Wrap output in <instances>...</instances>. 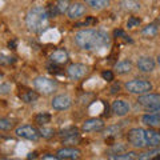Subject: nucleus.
<instances>
[{
    "label": "nucleus",
    "mask_w": 160,
    "mask_h": 160,
    "mask_svg": "<svg viewBox=\"0 0 160 160\" xmlns=\"http://www.w3.org/2000/svg\"><path fill=\"white\" fill-rule=\"evenodd\" d=\"M75 42L82 49L92 51L109 46V36L102 29H83L75 35Z\"/></svg>",
    "instance_id": "f257e3e1"
},
{
    "label": "nucleus",
    "mask_w": 160,
    "mask_h": 160,
    "mask_svg": "<svg viewBox=\"0 0 160 160\" xmlns=\"http://www.w3.org/2000/svg\"><path fill=\"white\" fill-rule=\"evenodd\" d=\"M27 27L35 33H42L48 27V13L43 7H33L28 11L26 18Z\"/></svg>",
    "instance_id": "f03ea898"
},
{
    "label": "nucleus",
    "mask_w": 160,
    "mask_h": 160,
    "mask_svg": "<svg viewBox=\"0 0 160 160\" xmlns=\"http://www.w3.org/2000/svg\"><path fill=\"white\" fill-rule=\"evenodd\" d=\"M126 89L128 92L135 93V95H146L149 93V91L152 89V84L148 82V80H129L126 83Z\"/></svg>",
    "instance_id": "7ed1b4c3"
},
{
    "label": "nucleus",
    "mask_w": 160,
    "mask_h": 160,
    "mask_svg": "<svg viewBox=\"0 0 160 160\" xmlns=\"http://www.w3.org/2000/svg\"><path fill=\"white\" fill-rule=\"evenodd\" d=\"M127 140L129 144H132L136 148L147 147V139H146V129L143 128H131L127 133Z\"/></svg>",
    "instance_id": "20e7f679"
},
{
    "label": "nucleus",
    "mask_w": 160,
    "mask_h": 160,
    "mask_svg": "<svg viewBox=\"0 0 160 160\" xmlns=\"http://www.w3.org/2000/svg\"><path fill=\"white\" fill-rule=\"evenodd\" d=\"M33 86L35 88L38 89L39 92H42L44 95H49L52 93L55 89H56V82L52 79H48V78H44V76H39L33 80Z\"/></svg>",
    "instance_id": "39448f33"
},
{
    "label": "nucleus",
    "mask_w": 160,
    "mask_h": 160,
    "mask_svg": "<svg viewBox=\"0 0 160 160\" xmlns=\"http://www.w3.org/2000/svg\"><path fill=\"white\" fill-rule=\"evenodd\" d=\"M67 73L72 80H80L88 73V67L82 63H73L68 67Z\"/></svg>",
    "instance_id": "423d86ee"
},
{
    "label": "nucleus",
    "mask_w": 160,
    "mask_h": 160,
    "mask_svg": "<svg viewBox=\"0 0 160 160\" xmlns=\"http://www.w3.org/2000/svg\"><path fill=\"white\" fill-rule=\"evenodd\" d=\"M15 133H16L19 138H23L27 140H38L40 138L39 131L32 126H20L16 128Z\"/></svg>",
    "instance_id": "0eeeda50"
},
{
    "label": "nucleus",
    "mask_w": 160,
    "mask_h": 160,
    "mask_svg": "<svg viewBox=\"0 0 160 160\" xmlns=\"http://www.w3.org/2000/svg\"><path fill=\"white\" fill-rule=\"evenodd\" d=\"M138 103L144 109L149 108V107H153V106H158V104H160V93H146V95H142V96H139Z\"/></svg>",
    "instance_id": "6e6552de"
},
{
    "label": "nucleus",
    "mask_w": 160,
    "mask_h": 160,
    "mask_svg": "<svg viewBox=\"0 0 160 160\" xmlns=\"http://www.w3.org/2000/svg\"><path fill=\"white\" fill-rule=\"evenodd\" d=\"M71 103L72 100L71 98L68 96V95H58V96H55L52 99V107L53 109H58V111H64V109H67L71 107Z\"/></svg>",
    "instance_id": "1a4fd4ad"
},
{
    "label": "nucleus",
    "mask_w": 160,
    "mask_h": 160,
    "mask_svg": "<svg viewBox=\"0 0 160 160\" xmlns=\"http://www.w3.org/2000/svg\"><path fill=\"white\" fill-rule=\"evenodd\" d=\"M103 128H104V122L98 118L86 120L82 126V129L84 132H96V131H102Z\"/></svg>",
    "instance_id": "9d476101"
},
{
    "label": "nucleus",
    "mask_w": 160,
    "mask_h": 160,
    "mask_svg": "<svg viewBox=\"0 0 160 160\" xmlns=\"http://www.w3.org/2000/svg\"><path fill=\"white\" fill-rule=\"evenodd\" d=\"M58 158L59 159H69V160H76L80 158L82 155V151L79 148H75V147H64V148H60L59 151L56 152Z\"/></svg>",
    "instance_id": "9b49d317"
},
{
    "label": "nucleus",
    "mask_w": 160,
    "mask_h": 160,
    "mask_svg": "<svg viewBox=\"0 0 160 160\" xmlns=\"http://www.w3.org/2000/svg\"><path fill=\"white\" fill-rule=\"evenodd\" d=\"M59 135L64 139V143H73V142H78L79 129L76 127H67L62 129Z\"/></svg>",
    "instance_id": "f8f14e48"
},
{
    "label": "nucleus",
    "mask_w": 160,
    "mask_h": 160,
    "mask_svg": "<svg viewBox=\"0 0 160 160\" xmlns=\"http://www.w3.org/2000/svg\"><path fill=\"white\" fill-rule=\"evenodd\" d=\"M155 66H156V63L151 56H142L138 60V68L142 72H152L155 69Z\"/></svg>",
    "instance_id": "ddd939ff"
},
{
    "label": "nucleus",
    "mask_w": 160,
    "mask_h": 160,
    "mask_svg": "<svg viewBox=\"0 0 160 160\" xmlns=\"http://www.w3.org/2000/svg\"><path fill=\"white\" fill-rule=\"evenodd\" d=\"M84 13H86V7H84V4H82V3L69 4L68 11H67V15H68L69 19H78L80 16H83Z\"/></svg>",
    "instance_id": "4468645a"
},
{
    "label": "nucleus",
    "mask_w": 160,
    "mask_h": 160,
    "mask_svg": "<svg viewBox=\"0 0 160 160\" xmlns=\"http://www.w3.org/2000/svg\"><path fill=\"white\" fill-rule=\"evenodd\" d=\"M112 112L118 116H124L129 112V104L126 102V100H115L112 103Z\"/></svg>",
    "instance_id": "2eb2a0df"
},
{
    "label": "nucleus",
    "mask_w": 160,
    "mask_h": 160,
    "mask_svg": "<svg viewBox=\"0 0 160 160\" xmlns=\"http://www.w3.org/2000/svg\"><path fill=\"white\" fill-rule=\"evenodd\" d=\"M49 59H51V62L55 64H64L68 62V53L66 49L59 48V49H55V51L49 55Z\"/></svg>",
    "instance_id": "dca6fc26"
},
{
    "label": "nucleus",
    "mask_w": 160,
    "mask_h": 160,
    "mask_svg": "<svg viewBox=\"0 0 160 160\" xmlns=\"http://www.w3.org/2000/svg\"><path fill=\"white\" fill-rule=\"evenodd\" d=\"M146 139H147V147L155 148L160 146V132H156L153 129H146Z\"/></svg>",
    "instance_id": "f3484780"
},
{
    "label": "nucleus",
    "mask_w": 160,
    "mask_h": 160,
    "mask_svg": "<svg viewBox=\"0 0 160 160\" xmlns=\"http://www.w3.org/2000/svg\"><path fill=\"white\" fill-rule=\"evenodd\" d=\"M142 122L149 127H159L160 126V113H147L142 118Z\"/></svg>",
    "instance_id": "a211bd4d"
},
{
    "label": "nucleus",
    "mask_w": 160,
    "mask_h": 160,
    "mask_svg": "<svg viewBox=\"0 0 160 160\" xmlns=\"http://www.w3.org/2000/svg\"><path fill=\"white\" fill-rule=\"evenodd\" d=\"M136 159H138V153L133 151L108 155V160H136Z\"/></svg>",
    "instance_id": "6ab92c4d"
},
{
    "label": "nucleus",
    "mask_w": 160,
    "mask_h": 160,
    "mask_svg": "<svg viewBox=\"0 0 160 160\" xmlns=\"http://www.w3.org/2000/svg\"><path fill=\"white\" fill-rule=\"evenodd\" d=\"M158 155H160V147L149 148L147 151H144L143 153H139L136 160H152L155 156H158Z\"/></svg>",
    "instance_id": "aec40b11"
},
{
    "label": "nucleus",
    "mask_w": 160,
    "mask_h": 160,
    "mask_svg": "<svg viewBox=\"0 0 160 160\" xmlns=\"http://www.w3.org/2000/svg\"><path fill=\"white\" fill-rule=\"evenodd\" d=\"M20 99L23 100V102H26V103H32L35 102V100H38V93L35 92V91H29V89H27V91H23V92H20Z\"/></svg>",
    "instance_id": "412c9836"
},
{
    "label": "nucleus",
    "mask_w": 160,
    "mask_h": 160,
    "mask_svg": "<svg viewBox=\"0 0 160 160\" xmlns=\"http://www.w3.org/2000/svg\"><path fill=\"white\" fill-rule=\"evenodd\" d=\"M115 69H116L118 73H128L132 69V63L128 62V60H124V62H120L115 66Z\"/></svg>",
    "instance_id": "4be33fe9"
},
{
    "label": "nucleus",
    "mask_w": 160,
    "mask_h": 160,
    "mask_svg": "<svg viewBox=\"0 0 160 160\" xmlns=\"http://www.w3.org/2000/svg\"><path fill=\"white\" fill-rule=\"evenodd\" d=\"M142 35L146 38H153L158 35V27L155 24H148L147 27H144L142 29Z\"/></svg>",
    "instance_id": "5701e85b"
},
{
    "label": "nucleus",
    "mask_w": 160,
    "mask_h": 160,
    "mask_svg": "<svg viewBox=\"0 0 160 160\" xmlns=\"http://www.w3.org/2000/svg\"><path fill=\"white\" fill-rule=\"evenodd\" d=\"M52 116L47 112H42V113H38L36 118H35V122H36L38 124H40V126H44V124H47L51 122Z\"/></svg>",
    "instance_id": "b1692460"
},
{
    "label": "nucleus",
    "mask_w": 160,
    "mask_h": 160,
    "mask_svg": "<svg viewBox=\"0 0 160 160\" xmlns=\"http://www.w3.org/2000/svg\"><path fill=\"white\" fill-rule=\"evenodd\" d=\"M88 6H91L93 9H102L104 7L109 6V2H106V0H88Z\"/></svg>",
    "instance_id": "393cba45"
},
{
    "label": "nucleus",
    "mask_w": 160,
    "mask_h": 160,
    "mask_svg": "<svg viewBox=\"0 0 160 160\" xmlns=\"http://www.w3.org/2000/svg\"><path fill=\"white\" fill-rule=\"evenodd\" d=\"M122 6L124 8L129 9V11H138L140 8V3H138V2H122Z\"/></svg>",
    "instance_id": "a878e982"
},
{
    "label": "nucleus",
    "mask_w": 160,
    "mask_h": 160,
    "mask_svg": "<svg viewBox=\"0 0 160 160\" xmlns=\"http://www.w3.org/2000/svg\"><path fill=\"white\" fill-rule=\"evenodd\" d=\"M13 124L8 119H0V131H9Z\"/></svg>",
    "instance_id": "bb28decb"
},
{
    "label": "nucleus",
    "mask_w": 160,
    "mask_h": 160,
    "mask_svg": "<svg viewBox=\"0 0 160 160\" xmlns=\"http://www.w3.org/2000/svg\"><path fill=\"white\" fill-rule=\"evenodd\" d=\"M39 133H40V136H43V138H46V139H49V138H52V136H53L55 131H53L52 128L43 127V128L40 129V131H39Z\"/></svg>",
    "instance_id": "cd10ccee"
},
{
    "label": "nucleus",
    "mask_w": 160,
    "mask_h": 160,
    "mask_svg": "<svg viewBox=\"0 0 160 160\" xmlns=\"http://www.w3.org/2000/svg\"><path fill=\"white\" fill-rule=\"evenodd\" d=\"M12 63H15V58L0 55V66H9V64H12Z\"/></svg>",
    "instance_id": "c85d7f7f"
},
{
    "label": "nucleus",
    "mask_w": 160,
    "mask_h": 160,
    "mask_svg": "<svg viewBox=\"0 0 160 160\" xmlns=\"http://www.w3.org/2000/svg\"><path fill=\"white\" fill-rule=\"evenodd\" d=\"M68 7H69V3L68 2H63V0H60V2L56 3V8H58L59 13H63V12L68 11Z\"/></svg>",
    "instance_id": "c756f323"
},
{
    "label": "nucleus",
    "mask_w": 160,
    "mask_h": 160,
    "mask_svg": "<svg viewBox=\"0 0 160 160\" xmlns=\"http://www.w3.org/2000/svg\"><path fill=\"white\" fill-rule=\"evenodd\" d=\"M139 24H140V19L135 18V16H131L128 19V22H127V27L128 28H135V27H139Z\"/></svg>",
    "instance_id": "7c9ffc66"
},
{
    "label": "nucleus",
    "mask_w": 160,
    "mask_h": 160,
    "mask_svg": "<svg viewBox=\"0 0 160 160\" xmlns=\"http://www.w3.org/2000/svg\"><path fill=\"white\" fill-rule=\"evenodd\" d=\"M46 9H47L48 18H55V16H56V15L59 13L56 6H49V7H48V8H46Z\"/></svg>",
    "instance_id": "2f4dec72"
},
{
    "label": "nucleus",
    "mask_w": 160,
    "mask_h": 160,
    "mask_svg": "<svg viewBox=\"0 0 160 160\" xmlns=\"http://www.w3.org/2000/svg\"><path fill=\"white\" fill-rule=\"evenodd\" d=\"M102 78L104 80H107V82H112L113 80V73L111 71H103L102 72Z\"/></svg>",
    "instance_id": "473e14b6"
},
{
    "label": "nucleus",
    "mask_w": 160,
    "mask_h": 160,
    "mask_svg": "<svg viewBox=\"0 0 160 160\" xmlns=\"http://www.w3.org/2000/svg\"><path fill=\"white\" fill-rule=\"evenodd\" d=\"M113 36H115V38H124L126 40H128V42H131V40H129V39L127 38V35L124 33V31H122V29H115Z\"/></svg>",
    "instance_id": "72a5a7b5"
},
{
    "label": "nucleus",
    "mask_w": 160,
    "mask_h": 160,
    "mask_svg": "<svg viewBox=\"0 0 160 160\" xmlns=\"http://www.w3.org/2000/svg\"><path fill=\"white\" fill-rule=\"evenodd\" d=\"M9 91H11L9 84H0V93H8Z\"/></svg>",
    "instance_id": "f704fd0d"
},
{
    "label": "nucleus",
    "mask_w": 160,
    "mask_h": 160,
    "mask_svg": "<svg viewBox=\"0 0 160 160\" xmlns=\"http://www.w3.org/2000/svg\"><path fill=\"white\" fill-rule=\"evenodd\" d=\"M43 160H62V159H59L58 156H52V155H46Z\"/></svg>",
    "instance_id": "c9c22d12"
},
{
    "label": "nucleus",
    "mask_w": 160,
    "mask_h": 160,
    "mask_svg": "<svg viewBox=\"0 0 160 160\" xmlns=\"http://www.w3.org/2000/svg\"><path fill=\"white\" fill-rule=\"evenodd\" d=\"M116 89H118V91L120 89V86H119V84H118V86H113V87L111 88V92H112V93H115V92H116Z\"/></svg>",
    "instance_id": "e433bc0d"
},
{
    "label": "nucleus",
    "mask_w": 160,
    "mask_h": 160,
    "mask_svg": "<svg viewBox=\"0 0 160 160\" xmlns=\"http://www.w3.org/2000/svg\"><path fill=\"white\" fill-rule=\"evenodd\" d=\"M15 46H16V44H15L13 40H12V42H9V43H8V47H9V48H12V49H15Z\"/></svg>",
    "instance_id": "4c0bfd02"
},
{
    "label": "nucleus",
    "mask_w": 160,
    "mask_h": 160,
    "mask_svg": "<svg viewBox=\"0 0 160 160\" xmlns=\"http://www.w3.org/2000/svg\"><path fill=\"white\" fill-rule=\"evenodd\" d=\"M152 160H160V155H158V156H155Z\"/></svg>",
    "instance_id": "58836bf2"
},
{
    "label": "nucleus",
    "mask_w": 160,
    "mask_h": 160,
    "mask_svg": "<svg viewBox=\"0 0 160 160\" xmlns=\"http://www.w3.org/2000/svg\"><path fill=\"white\" fill-rule=\"evenodd\" d=\"M158 63H159V64H160V56H159V58H158Z\"/></svg>",
    "instance_id": "ea45409f"
}]
</instances>
